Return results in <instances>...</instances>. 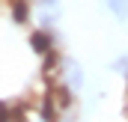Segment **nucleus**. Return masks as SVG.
<instances>
[{
	"instance_id": "obj_3",
	"label": "nucleus",
	"mask_w": 128,
	"mask_h": 122,
	"mask_svg": "<svg viewBox=\"0 0 128 122\" xmlns=\"http://www.w3.org/2000/svg\"><path fill=\"white\" fill-rule=\"evenodd\" d=\"M36 3V12L42 18L45 27H51L54 21H60V12H63V0H33Z\"/></svg>"
},
{
	"instance_id": "obj_1",
	"label": "nucleus",
	"mask_w": 128,
	"mask_h": 122,
	"mask_svg": "<svg viewBox=\"0 0 128 122\" xmlns=\"http://www.w3.org/2000/svg\"><path fill=\"white\" fill-rule=\"evenodd\" d=\"M57 74L63 78V84L68 86V90H80V86H84V68H80V62L72 60V57L60 60V66H57Z\"/></svg>"
},
{
	"instance_id": "obj_2",
	"label": "nucleus",
	"mask_w": 128,
	"mask_h": 122,
	"mask_svg": "<svg viewBox=\"0 0 128 122\" xmlns=\"http://www.w3.org/2000/svg\"><path fill=\"white\" fill-rule=\"evenodd\" d=\"M54 33L48 30V27H39V30H33L30 33V48L39 54V57H51L54 54Z\"/></svg>"
},
{
	"instance_id": "obj_6",
	"label": "nucleus",
	"mask_w": 128,
	"mask_h": 122,
	"mask_svg": "<svg viewBox=\"0 0 128 122\" xmlns=\"http://www.w3.org/2000/svg\"><path fill=\"white\" fill-rule=\"evenodd\" d=\"M113 68H116V72H122V78L128 80V54H125V57H119V60L113 62Z\"/></svg>"
},
{
	"instance_id": "obj_4",
	"label": "nucleus",
	"mask_w": 128,
	"mask_h": 122,
	"mask_svg": "<svg viewBox=\"0 0 128 122\" xmlns=\"http://www.w3.org/2000/svg\"><path fill=\"white\" fill-rule=\"evenodd\" d=\"M12 21L15 24H27L30 21V15H33V6L27 3V0H12Z\"/></svg>"
},
{
	"instance_id": "obj_5",
	"label": "nucleus",
	"mask_w": 128,
	"mask_h": 122,
	"mask_svg": "<svg viewBox=\"0 0 128 122\" xmlns=\"http://www.w3.org/2000/svg\"><path fill=\"white\" fill-rule=\"evenodd\" d=\"M101 3L116 21H128V0H101Z\"/></svg>"
}]
</instances>
